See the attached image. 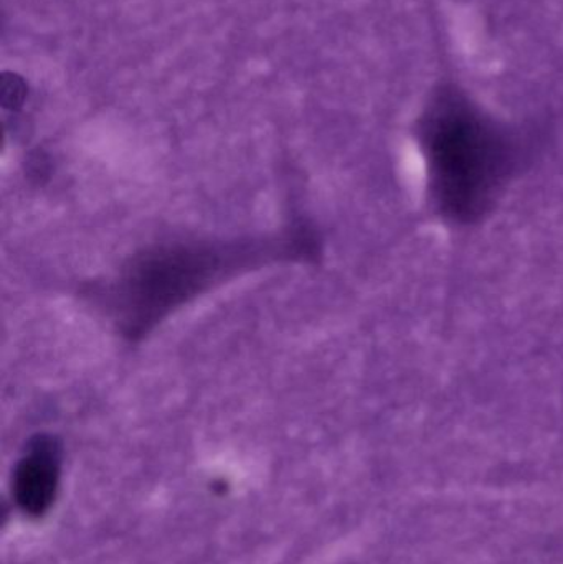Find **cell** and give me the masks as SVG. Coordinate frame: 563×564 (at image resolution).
Returning <instances> with one entry per match:
<instances>
[{
  "label": "cell",
  "mask_w": 563,
  "mask_h": 564,
  "mask_svg": "<svg viewBox=\"0 0 563 564\" xmlns=\"http://www.w3.org/2000/svg\"><path fill=\"white\" fill-rule=\"evenodd\" d=\"M245 248L178 245L139 258L119 284L118 301L124 308L129 335L148 332L169 311L220 280L227 271L247 264Z\"/></svg>",
  "instance_id": "obj_1"
},
{
  "label": "cell",
  "mask_w": 563,
  "mask_h": 564,
  "mask_svg": "<svg viewBox=\"0 0 563 564\" xmlns=\"http://www.w3.org/2000/svg\"><path fill=\"white\" fill-rule=\"evenodd\" d=\"M59 477L62 444L50 434H36L13 469L12 497L20 512L32 519L46 516L55 503Z\"/></svg>",
  "instance_id": "obj_2"
},
{
  "label": "cell",
  "mask_w": 563,
  "mask_h": 564,
  "mask_svg": "<svg viewBox=\"0 0 563 564\" xmlns=\"http://www.w3.org/2000/svg\"><path fill=\"white\" fill-rule=\"evenodd\" d=\"M25 83L15 75L3 76L2 82V105L3 108L17 109L22 106L25 99Z\"/></svg>",
  "instance_id": "obj_3"
}]
</instances>
